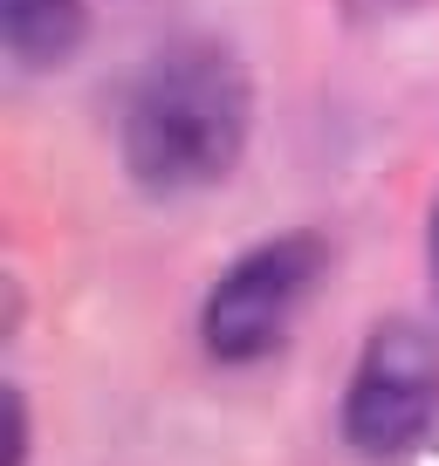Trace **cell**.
I'll use <instances>...</instances> for the list:
<instances>
[{"label":"cell","instance_id":"cell-1","mask_svg":"<svg viewBox=\"0 0 439 466\" xmlns=\"http://www.w3.org/2000/svg\"><path fill=\"white\" fill-rule=\"evenodd\" d=\"M248 76L220 42H179L138 76L124 103V165L145 192H206L248 151Z\"/></svg>","mask_w":439,"mask_h":466},{"label":"cell","instance_id":"cell-2","mask_svg":"<svg viewBox=\"0 0 439 466\" xmlns=\"http://www.w3.org/2000/svg\"><path fill=\"white\" fill-rule=\"evenodd\" d=\"M316 275H322L316 233H281V240H261L254 254H240L213 281V295L199 309L206 357L213 364H261V357H275L289 322H295V309L316 289Z\"/></svg>","mask_w":439,"mask_h":466},{"label":"cell","instance_id":"cell-3","mask_svg":"<svg viewBox=\"0 0 439 466\" xmlns=\"http://www.w3.org/2000/svg\"><path fill=\"white\" fill-rule=\"evenodd\" d=\"M439 411V350L419 322L392 316L371 329L364 357L351 370V398H343V432L357 452H405L425 439Z\"/></svg>","mask_w":439,"mask_h":466},{"label":"cell","instance_id":"cell-4","mask_svg":"<svg viewBox=\"0 0 439 466\" xmlns=\"http://www.w3.org/2000/svg\"><path fill=\"white\" fill-rule=\"evenodd\" d=\"M0 35L28 69H62L83 42V0H0Z\"/></svg>","mask_w":439,"mask_h":466},{"label":"cell","instance_id":"cell-5","mask_svg":"<svg viewBox=\"0 0 439 466\" xmlns=\"http://www.w3.org/2000/svg\"><path fill=\"white\" fill-rule=\"evenodd\" d=\"M433 268H439V213H433Z\"/></svg>","mask_w":439,"mask_h":466}]
</instances>
